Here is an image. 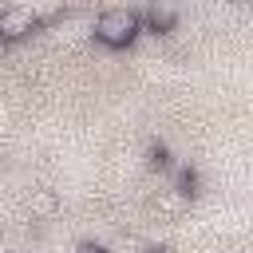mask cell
Masks as SVG:
<instances>
[{"label": "cell", "mask_w": 253, "mask_h": 253, "mask_svg": "<svg viewBox=\"0 0 253 253\" xmlns=\"http://www.w3.org/2000/svg\"><path fill=\"white\" fill-rule=\"evenodd\" d=\"M79 253H103L99 245H79Z\"/></svg>", "instance_id": "obj_4"}, {"label": "cell", "mask_w": 253, "mask_h": 253, "mask_svg": "<svg viewBox=\"0 0 253 253\" xmlns=\"http://www.w3.org/2000/svg\"><path fill=\"white\" fill-rule=\"evenodd\" d=\"M138 20H146V24L154 28V32H166V28L174 24V12H170V8H146V12L138 16Z\"/></svg>", "instance_id": "obj_3"}, {"label": "cell", "mask_w": 253, "mask_h": 253, "mask_svg": "<svg viewBox=\"0 0 253 253\" xmlns=\"http://www.w3.org/2000/svg\"><path fill=\"white\" fill-rule=\"evenodd\" d=\"M138 32H142V20L138 12H126V8H111L95 20V40L107 47H130Z\"/></svg>", "instance_id": "obj_1"}, {"label": "cell", "mask_w": 253, "mask_h": 253, "mask_svg": "<svg viewBox=\"0 0 253 253\" xmlns=\"http://www.w3.org/2000/svg\"><path fill=\"white\" fill-rule=\"evenodd\" d=\"M47 12L40 8H0V40H16L24 32H32Z\"/></svg>", "instance_id": "obj_2"}]
</instances>
